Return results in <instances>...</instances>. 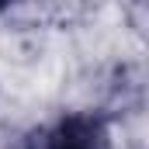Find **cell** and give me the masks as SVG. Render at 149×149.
I'll use <instances>...</instances> for the list:
<instances>
[{
  "mask_svg": "<svg viewBox=\"0 0 149 149\" xmlns=\"http://www.w3.org/2000/svg\"><path fill=\"white\" fill-rule=\"evenodd\" d=\"M31 149H108V118L101 111H63L31 139Z\"/></svg>",
  "mask_w": 149,
  "mask_h": 149,
  "instance_id": "obj_1",
  "label": "cell"
}]
</instances>
